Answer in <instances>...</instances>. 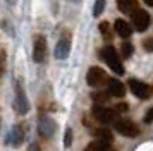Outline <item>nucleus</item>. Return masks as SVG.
<instances>
[{
    "instance_id": "nucleus-1",
    "label": "nucleus",
    "mask_w": 153,
    "mask_h": 151,
    "mask_svg": "<svg viewBox=\"0 0 153 151\" xmlns=\"http://www.w3.org/2000/svg\"><path fill=\"white\" fill-rule=\"evenodd\" d=\"M102 58L105 60V64L108 65V67L115 72V74L122 76L124 74V67H122V62H120V57H119L117 50L114 47H105L103 50H102Z\"/></svg>"
},
{
    "instance_id": "nucleus-2",
    "label": "nucleus",
    "mask_w": 153,
    "mask_h": 151,
    "mask_svg": "<svg viewBox=\"0 0 153 151\" xmlns=\"http://www.w3.org/2000/svg\"><path fill=\"white\" fill-rule=\"evenodd\" d=\"M91 113H93V117L97 118L98 122H102V124H115L119 120V115L115 112V108H107L103 105H95L93 110H91Z\"/></svg>"
},
{
    "instance_id": "nucleus-3",
    "label": "nucleus",
    "mask_w": 153,
    "mask_h": 151,
    "mask_svg": "<svg viewBox=\"0 0 153 151\" xmlns=\"http://www.w3.org/2000/svg\"><path fill=\"white\" fill-rule=\"evenodd\" d=\"M86 81H88V84H90V86H93V88H102L103 84H107V82H108V77H107V74H105L103 69L91 67L90 70H88Z\"/></svg>"
},
{
    "instance_id": "nucleus-4",
    "label": "nucleus",
    "mask_w": 153,
    "mask_h": 151,
    "mask_svg": "<svg viewBox=\"0 0 153 151\" xmlns=\"http://www.w3.org/2000/svg\"><path fill=\"white\" fill-rule=\"evenodd\" d=\"M115 129H117V132H120L126 137H136L139 134L138 125L134 122H131V120H126V118H119L115 122Z\"/></svg>"
},
{
    "instance_id": "nucleus-5",
    "label": "nucleus",
    "mask_w": 153,
    "mask_h": 151,
    "mask_svg": "<svg viewBox=\"0 0 153 151\" xmlns=\"http://www.w3.org/2000/svg\"><path fill=\"white\" fill-rule=\"evenodd\" d=\"M129 89L136 98H141V100H146L152 95V88L145 82L138 81V79H129Z\"/></svg>"
},
{
    "instance_id": "nucleus-6",
    "label": "nucleus",
    "mask_w": 153,
    "mask_h": 151,
    "mask_svg": "<svg viewBox=\"0 0 153 151\" xmlns=\"http://www.w3.org/2000/svg\"><path fill=\"white\" fill-rule=\"evenodd\" d=\"M45 57H47V40L45 36H36L35 45H33V60L40 64L45 60Z\"/></svg>"
},
{
    "instance_id": "nucleus-7",
    "label": "nucleus",
    "mask_w": 153,
    "mask_h": 151,
    "mask_svg": "<svg viewBox=\"0 0 153 151\" xmlns=\"http://www.w3.org/2000/svg\"><path fill=\"white\" fill-rule=\"evenodd\" d=\"M132 26L138 31H146L148 26H150V14L146 10H143V9H138L132 14Z\"/></svg>"
},
{
    "instance_id": "nucleus-8",
    "label": "nucleus",
    "mask_w": 153,
    "mask_h": 151,
    "mask_svg": "<svg viewBox=\"0 0 153 151\" xmlns=\"http://www.w3.org/2000/svg\"><path fill=\"white\" fill-rule=\"evenodd\" d=\"M14 107H16V110H17V113H21V115H24V113H28V110H29L28 98H26V95L22 93V89H21V86H19V84L16 86Z\"/></svg>"
},
{
    "instance_id": "nucleus-9",
    "label": "nucleus",
    "mask_w": 153,
    "mask_h": 151,
    "mask_svg": "<svg viewBox=\"0 0 153 151\" xmlns=\"http://www.w3.org/2000/svg\"><path fill=\"white\" fill-rule=\"evenodd\" d=\"M38 132L43 137H50L55 132V122L52 118H48V117H43L42 120H40V124H38Z\"/></svg>"
},
{
    "instance_id": "nucleus-10",
    "label": "nucleus",
    "mask_w": 153,
    "mask_h": 151,
    "mask_svg": "<svg viewBox=\"0 0 153 151\" xmlns=\"http://www.w3.org/2000/svg\"><path fill=\"white\" fill-rule=\"evenodd\" d=\"M69 52H71V41L67 38H62L55 47V57L60 58V60H64V58H67Z\"/></svg>"
},
{
    "instance_id": "nucleus-11",
    "label": "nucleus",
    "mask_w": 153,
    "mask_h": 151,
    "mask_svg": "<svg viewBox=\"0 0 153 151\" xmlns=\"http://www.w3.org/2000/svg\"><path fill=\"white\" fill-rule=\"evenodd\" d=\"M117 7H119V10H120V12L131 14V16L139 9L138 0H117Z\"/></svg>"
},
{
    "instance_id": "nucleus-12",
    "label": "nucleus",
    "mask_w": 153,
    "mask_h": 151,
    "mask_svg": "<svg viewBox=\"0 0 153 151\" xmlns=\"http://www.w3.org/2000/svg\"><path fill=\"white\" fill-rule=\"evenodd\" d=\"M108 95L117 96V98H122L126 95V88L124 84L117 79H108Z\"/></svg>"
},
{
    "instance_id": "nucleus-13",
    "label": "nucleus",
    "mask_w": 153,
    "mask_h": 151,
    "mask_svg": "<svg viewBox=\"0 0 153 151\" xmlns=\"http://www.w3.org/2000/svg\"><path fill=\"white\" fill-rule=\"evenodd\" d=\"M22 139H24V130H22L21 125H16L14 129L10 130V134H9L7 143L12 144V146H19L22 143Z\"/></svg>"
},
{
    "instance_id": "nucleus-14",
    "label": "nucleus",
    "mask_w": 153,
    "mask_h": 151,
    "mask_svg": "<svg viewBox=\"0 0 153 151\" xmlns=\"http://www.w3.org/2000/svg\"><path fill=\"white\" fill-rule=\"evenodd\" d=\"M114 27H115V31H117V34L120 38H129L132 34V27L129 26V22H126L124 19H117Z\"/></svg>"
},
{
    "instance_id": "nucleus-15",
    "label": "nucleus",
    "mask_w": 153,
    "mask_h": 151,
    "mask_svg": "<svg viewBox=\"0 0 153 151\" xmlns=\"http://www.w3.org/2000/svg\"><path fill=\"white\" fill-rule=\"evenodd\" d=\"M86 151H114V150H112V146H110L108 143H105V141H100V139H97V141H93V143L88 144Z\"/></svg>"
},
{
    "instance_id": "nucleus-16",
    "label": "nucleus",
    "mask_w": 153,
    "mask_h": 151,
    "mask_svg": "<svg viewBox=\"0 0 153 151\" xmlns=\"http://www.w3.org/2000/svg\"><path fill=\"white\" fill-rule=\"evenodd\" d=\"M95 136L100 139V141H105V143H112V139H114V136H112V132L110 130H107V129H98L95 130Z\"/></svg>"
},
{
    "instance_id": "nucleus-17",
    "label": "nucleus",
    "mask_w": 153,
    "mask_h": 151,
    "mask_svg": "<svg viewBox=\"0 0 153 151\" xmlns=\"http://www.w3.org/2000/svg\"><path fill=\"white\" fill-rule=\"evenodd\" d=\"M120 52H122V57H124V58H129L132 55V45L129 41H124V43L120 45Z\"/></svg>"
},
{
    "instance_id": "nucleus-18",
    "label": "nucleus",
    "mask_w": 153,
    "mask_h": 151,
    "mask_svg": "<svg viewBox=\"0 0 153 151\" xmlns=\"http://www.w3.org/2000/svg\"><path fill=\"white\" fill-rule=\"evenodd\" d=\"M100 33L103 34L105 40H110L112 38V29H110V24L108 22H102L100 24Z\"/></svg>"
},
{
    "instance_id": "nucleus-19",
    "label": "nucleus",
    "mask_w": 153,
    "mask_h": 151,
    "mask_svg": "<svg viewBox=\"0 0 153 151\" xmlns=\"http://www.w3.org/2000/svg\"><path fill=\"white\" fill-rule=\"evenodd\" d=\"M103 7H105V0H97L95 2V7H93V16L98 17L100 14L103 12Z\"/></svg>"
},
{
    "instance_id": "nucleus-20",
    "label": "nucleus",
    "mask_w": 153,
    "mask_h": 151,
    "mask_svg": "<svg viewBox=\"0 0 153 151\" xmlns=\"http://www.w3.org/2000/svg\"><path fill=\"white\" fill-rule=\"evenodd\" d=\"M91 98H93L97 103H100V105H102V103L108 101V93H93V96H91Z\"/></svg>"
},
{
    "instance_id": "nucleus-21",
    "label": "nucleus",
    "mask_w": 153,
    "mask_h": 151,
    "mask_svg": "<svg viewBox=\"0 0 153 151\" xmlns=\"http://www.w3.org/2000/svg\"><path fill=\"white\" fill-rule=\"evenodd\" d=\"M4 70H5V53L0 52V77L4 76Z\"/></svg>"
},
{
    "instance_id": "nucleus-22",
    "label": "nucleus",
    "mask_w": 153,
    "mask_h": 151,
    "mask_svg": "<svg viewBox=\"0 0 153 151\" xmlns=\"http://www.w3.org/2000/svg\"><path fill=\"white\" fill-rule=\"evenodd\" d=\"M143 47H145L146 52H153V38H146L145 43H143Z\"/></svg>"
},
{
    "instance_id": "nucleus-23",
    "label": "nucleus",
    "mask_w": 153,
    "mask_h": 151,
    "mask_svg": "<svg viewBox=\"0 0 153 151\" xmlns=\"http://www.w3.org/2000/svg\"><path fill=\"white\" fill-rule=\"evenodd\" d=\"M71 143H72V130L67 129V130H65V139H64V144H65V146H71Z\"/></svg>"
},
{
    "instance_id": "nucleus-24",
    "label": "nucleus",
    "mask_w": 153,
    "mask_h": 151,
    "mask_svg": "<svg viewBox=\"0 0 153 151\" xmlns=\"http://www.w3.org/2000/svg\"><path fill=\"white\" fill-rule=\"evenodd\" d=\"M127 108H129L127 103H119L117 107H115V112H117V113H122V112H127Z\"/></svg>"
},
{
    "instance_id": "nucleus-25",
    "label": "nucleus",
    "mask_w": 153,
    "mask_h": 151,
    "mask_svg": "<svg viewBox=\"0 0 153 151\" xmlns=\"http://www.w3.org/2000/svg\"><path fill=\"white\" fill-rule=\"evenodd\" d=\"M152 122H153V108H150L145 115V124H152Z\"/></svg>"
},
{
    "instance_id": "nucleus-26",
    "label": "nucleus",
    "mask_w": 153,
    "mask_h": 151,
    "mask_svg": "<svg viewBox=\"0 0 153 151\" xmlns=\"http://www.w3.org/2000/svg\"><path fill=\"white\" fill-rule=\"evenodd\" d=\"M29 151H42V150L38 148V144H31V146H29Z\"/></svg>"
},
{
    "instance_id": "nucleus-27",
    "label": "nucleus",
    "mask_w": 153,
    "mask_h": 151,
    "mask_svg": "<svg viewBox=\"0 0 153 151\" xmlns=\"http://www.w3.org/2000/svg\"><path fill=\"white\" fill-rule=\"evenodd\" d=\"M145 2L148 4V5H152V7H153V0H145Z\"/></svg>"
}]
</instances>
